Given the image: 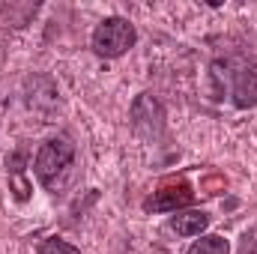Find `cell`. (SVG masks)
I'll use <instances>...</instances> for the list:
<instances>
[{"instance_id": "3957f363", "label": "cell", "mask_w": 257, "mask_h": 254, "mask_svg": "<svg viewBox=\"0 0 257 254\" xmlns=\"http://www.w3.org/2000/svg\"><path fill=\"white\" fill-rule=\"evenodd\" d=\"M135 42H138L135 24H132L128 18H120V15L105 18V21L93 30V51H96L99 57H108V60L123 57L128 48H135Z\"/></svg>"}, {"instance_id": "7a4b0ae2", "label": "cell", "mask_w": 257, "mask_h": 254, "mask_svg": "<svg viewBox=\"0 0 257 254\" xmlns=\"http://www.w3.org/2000/svg\"><path fill=\"white\" fill-rule=\"evenodd\" d=\"M212 75L230 93L236 108H254L257 105V69L254 66L230 57V60H218L212 66Z\"/></svg>"}, {"instance_id": "5b68a950", "label": "cell", "mask_w": 257, "mask_h": 254, "mask_svg": "<svg viewBox=\"0 0 257 254\" xmlns=\"http://www.w3.org/2000/svg\"><path fill=\"white\" fill-rule=\"evenodd\" d=\"M209 227V215L206 212H183L171 218V230L177 236H200Z\"/></svg>"}, {"instance_id": "277c9868", "label": "cell", "mask_w": 257, "mask_h": 254, "mask_svg": "<svg viewBox=\"0 0 257 254\" xmlns=\"http://www.w3.org/2000/svg\"><path fill=\"white\" fill-rule=\"evenodd\" d=\"M192 200H194V191L186 180H165L144 200V209L147 212H177L180 206H189Z\"/></svg>"}, {"instance_id": "6da1fadb", "label": "cell", "mask_w": 257, "mask_h": 254, "mask_svg": "<svg viewBox=\"0 0 257 254\" xmlns=\"http://www.w3.org/2000/svg\"><path fill=\"white\" fill-rule=\"evenodd\" d=\"M72 168H75V144L66 135L48 138L33 159V174L48 191L63 189L66 180L72 177Z\"/></svg>"}, {"instance_id": "ba28073f", "label": "cell", "mask_w": 257, "mask_h": 254, "mask_svg": "<svg viewBox=\"0 0 257 254\" xmlns=\"http://www.w3.org/2000/svg\"><path fill=\"white\" fill-rule=\"evenodd\" d=\"M12 174H15V177H21V168H12ZM15 194H18V200H24V197H27V186H24V183H18V191H15Z\"/></svg>"}, {"instance_id": "52a82bcc", "label": "cell", "mask_w": 257, "mask_h": 254, "mask_svg": "<svg viewBox=\"0 0 257 254\" xmlns=\"http://www.w3.org/2000/svg\"><path fill=\"white\" fill-rule=\"evenodd\" d=\"M39 254H81V251L75 245L63 242V239H57V236H48V239L39 242Z\"/></svg>"}, {"instance_id": "8992f818", "label": "cell", "mask_w": 257, "mask_h": 254, "mask_svg": "<svg viewBox=\"0 0 257 254\" xmlns=\"http://www.w3.org/2000/svg\"><path fill=\"white\" fill-rule=\"evenodd\" d=\"M186 254H230V245L224 236H200Z\"/></svg>"}]
</instances>
